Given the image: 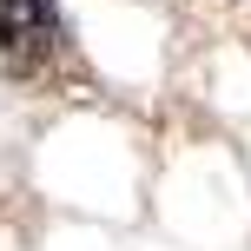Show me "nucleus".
I'll list each match as a JSON object with an SVG mask.
<instances>
[{
	"mask_svg": "<svg viewBox=\"0 0 251 251\" xmlns=\"http://www.w3.org/2000/svg\"><path fill=\"white\" fill-rule=\"evenodd\" d=\"M13 40H20V26H13V20H7V7H0V53H7Z\"/></svg>",
	"mask_w": 251,
	"mask_h": 251,
	"instance_id": "nucleus-1",
	"label": "nucleus"
}]
</instances>
